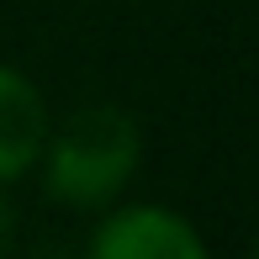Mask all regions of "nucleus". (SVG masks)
I'll return each mask as SVG.
<instances>
[{
    "label": "nucleus",
    "mask_w": 259,
    "mask_h": 259,
    "mask_svg": "<svg viewBox=\"0 0 259 259\" xmlns=\"http://www.w3.org/2000/svg\"><path fill=\"white\" fill-rule=\"evenodd\" d=\"M143 159V127L122 106H79L48 127L37 154L42 191L69 211H106Z\"/></svg>",
    "instance_id": "f257e3e1"
},
{
    "label": "nucleus",
    "mask_w": 259,
    "mask_h": 259,
    "mask_svg": "<svg viewBox=\"0 0 259 259\" xmlns=\"http://www.w3.org/2000/svg\"><path fill=\"white\" fill-rule=\"evenodd\" d=\"M85 259H211L201 228L164 201L106 206L85 243Z\"/></svg>",
    "instance_id": "f03ea898"
},
{
    "label": "nucleus",
    "mask_w": 259,
    "mask_h": 259,
    "mask_svg": "<svg viewBox=\"0 0 259 259\" xmlns=\"http://www.w3.org/2000/svg\"><path fill=\"white\" fill-rule=\"evenodd\" d=\"M48 127H53V116H48L42 90L32 85V74L0 64V191L37 169Z\"/></svg>",
    "instance_id": "7ed1b4c3"
},
{
    "label": "nucleus",
    "mask_w": 259,
    "mask_h": 259,
    "mask_svg": "<svg viewBox=\"0 0 259 259\" xmlns=\"http://www.w3.org/2000/svg\"><path fill=\"white\" fill-rule=\"evenodd\" d=\"M6 222H11V211H6V206H0V249H6V233H11V228H6Z\"/></svg>",
    "instance_id": "20e7f679"
},
{
    "label": "nucleus",
    "mask_w": 259,
    "mask_h": 259,
    "mask_svg": "<svg viewBox=\"0 0 259 259\" xmlns=\"http://www.w3.org/2000/svg\"><path fill=\"white\" fill-rule=\"evenodd\" d=\"M254 259H259V238H254Z\"/></svg>",
    "instance_id": "39448f33"
}]
</instances>
